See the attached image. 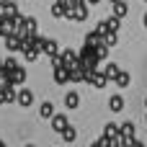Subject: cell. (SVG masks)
<instances>
[{
    "label": "cell",
    "instance_id": "6da1fadb",
    "mask_svg": "<svg viewBox=\"0 0 147 147\" xmlns=\"http://www.w3.org/2000/svg\"><path fill=\"white\" fill-rule=\"evenodd\" d=\"M65 18H70V21H85L88 18V3H80V5H72V8H67V13H65Z\"/></svg>",
    "mask_w": 147,
    "mask_h": 147
},
{
    "label": "cell",
    "instance_id": "7a4b0ae2",
    "mask_svg": "<svg viewBox=\"0 0 147 147\" xmlns=\"http://www.w3.org/2000/svg\"><path fill=\"white\" fill-rule=\"evenodd\" d=\"M88 72V70H85ZM85 83H90L93 88H106V83H109V78H106V72H96V70H90L88 72V80Z\"/></svg>",
    "mask_w": 147,
    "mask_h": 147
},
{
    "label": "cell",
    "instance_id": "3957f363",
    "mask_svg": "<svg viewBox=\"0 0 147 147\" xmlns=\"http://www.w3.org/2000/svg\"><path fill=\"white\" fill-rule=\"evenodd\" d=\"M5 75H8V83H13V85H21V83L26 80V70H23L21 65H16V67H13L10 72H5Z\"/></svg>",
    "mask_w": 147,
    "mask_h": 147
},
{
    "label": "cell",
    "instance_id": "277c9868",
    "mask_svg": "<svg viewBox=\"0 0 147 147\" xmlns=\"http://www.w3.org/2000/svg\"><path fill=\"white\" fill-rule=\"evenodd\" d=\"M5 47H8V52H23V39L18 34H10V36H5Z\"/></svg>",
    "mask_w": 147,
    "mask_h": 147
},
{
    "label": "cell",
    "instance_id": "5b68a950",
    "mask_svg": "<svg viewBox=\"0 0 147 147\" xmlns=\"http://www.w3.org/2000/svg\"><path fill=\"white\" fill-rule=\"evenodd\" d=\"M59 57H62V65L65 67H78V62H80V54H75L72 49H65Z\"/></svg>",
    "mask_w": 147,
    "mask_h": 147
},
{
    "label": "cell",
    "instance_id": "8992f818",
    "mask_svg": "<svg viewBox=\"0 0 147 147\" xmlns=\"http://www.w3.org/2000/svg\"><path fill=\"white\" fill-rule=\"evenodd\" d=\"M16 103H18V106H23V109H28V106L34 103V93H31L28 88L18 90V96H16Z\"/></svg>",
    "mask_w": 147,
    "mask_h": 147
},
{
    "label": "cell",
    "instance_id": "52a82bcc",
    "mask_svg": "<svg viewBox=\"0 0 147 147\" xmlns=\"http://www.w3.org/2000/svg\"><path fill=\"white\" fill-rule=\"evenodd\" d=\"M54 83H59V85L70 83V67H65V65L54 67Z\"/></svg>",
    "mask_w": 147,
    "mask_h": 147
},
{
    "label": "cell",
    "instance_id": "ba28073f",
    "mask_svg": "<svg viewBox=\"0 0 147 147\" xmlns=\"http://www.w3.org/2000/svg\"><path fill=\"white\" fill-rule=\"evenodd\" d=\"M49 121H52V129H54V132H59V134H62V132H65V127L70 124L65 114H54V116H52Z\"/></svg>",
    "mask_w": 147,
    "mask_h": 147
},
{
    "label": "cell",
    "instance_id": "9c48e42d",
    "mask_svg": "<svg viewBox=\"0 0 147 147\" xmlns=\"http://www.w3.org/2000/svg\"><path fill=\"white\" fill-rule=\"evenodd\" d=\"M0 16H8V18H16V16H21V13H18V5H16L13 0H8V3H3V10H0Z\"/></svg>",
    "mask_w": 147,
    "mask_h": 147
},
{
    "label": "cell",
    "instance_id": "30bf717a",
    "mask_svg": "<svg viewBox=\"0 0 147 147\" xmlns=\"http://www.w3.org/2000/svg\"><path fill=\"white\" fill-rule=\"evenodd\" d=\"M41 52H44V54H49V57H54V54H59V47H57V41H52V39H44V44H41Z\"/></svg>",
    "mask_w": 147,
    "mask_h": 147
},
{
    "label": "cell",
    "instance_id": "8fae6325",
    "mask_svg": "<svg viewBox=\"0 0 147 147\" xmlns=\"http://www.w3.org/2000/svg\"><path fill=\"white\" fill-rule=\"evenodd\" d=\"M78 106H80V96H78L75 90H70V93L65 96V109L72 111V109H78Z\"/></svg>",
    "mask_w": 147,
    "mask_h": 147
},
{
    "label": "cell",
    "instance_id": "7c38bea8",
    "mask_svg": "<svg viewBox=\"0 0 147 147\" xmlns=\"http://www.w3.org/2000/svg\"><path fill=\"white\" fill-rule=\"evenodd\" d=\"M111 10H114V16H119V18H124V16L129 13V8H127V3H121V0H116V3H111Z\"/></svg>",
    "mask_w": 147,
    "mask_h": 147
},
{
    "label": "cell",
    "instance_id": "4fadbf2b",
    "mask_svg": "<svg viewBox=\"0 0 147 147\" xmlns=\"http://www.w3.org/2000/svg\"><path fill=\"white\" fill-rule=\"evenodd\" d=\"M103 72H106V78H109V80H116V78H119V72H121V67H119L116 62H109Z\"/></svg>",
    "mask_w": 147,
    "mask_h": 147
},
{
    "label": "cell",
    "instance_id": "5bb4252c",
    "mask_svg": "<svg viewBox=\"0 0 147 147\" xmlns=\"http://www.w3.org/2000/svg\"><path fill=\"white\" fill-rule=\"evenodd\" d=\"M39 116H41V119H52V116H54V106H52L49 101H44V103L39 106Z\"/></svg>",
    "mask_w": 147,
    "mask_h": 147
},
{
    "label": "cell",
    "instance_id": "9a60e30c",
    "mask_svg": "<svg viewBox=\"0 0 147 147\" xmlns=\"http://www.w3.org/2000/svg\"><path fill=\"white\" fill-rule=\"evenodd\" d=\"M85 44H90V47H98V44H103V34H98V31H90V34L85 36Z\"/></svg>",
    "mask_w": 147,
    "mask_h": 147
},
{
    "label": "cell",
    "instance_id": "2e32d148",
    "mask_svg": "<svg viewBox=\"0 0 147 147\" xmlns=\"http://www.w3.org/2000/svg\"><path fill=\"white\" fill-rule=\"evenodd\" d=\"M121 134L127 137V145H129V142L134 140V124H132V121H124V124H121Z\"/></svg>",
    "mask_w": 147,
    "mask_h": 147
},
{
    "label": "cell",
    "instance_id": "e0dca14e",
    "mask_svg": "<svg viewBox=\"0 0 147 147\" xmlns=\"http://www.w3.org/2000/svg\"><path fill=\"white\" fill-rule=\"evenodd\" d=\"M109 109L119 114V111L124 109V98H121V96H111V101H109Z\"/></svg>",
    "mask_w": 147,
    "mask_h": 147
},
{
    "label": "cell",
    "instance_id": "ac0fdd59",
    "mask_svg": "<svg viewBox=\"0 0 147 147\" xmlns=\"http://www.w3.org/2000/svg\"><path fill=\"white\" fill-rule=\"evenodd\" d=\"M121 134V124H106V137H119Z\"/></svg>",
    "mask_w": 147,
    "mask_h": 147
},
{
    "label": "cell",
    "instance_id": "d6986e66",
    "mask_svg": "<svg viewBox=\"0 0 147 147\" xmlns=\"http://www.w3.org/2000/svg\"><path fill=\"white\" fill-rule=\"evenodd\" d=\"M75 137H78L75 127H70V124H67V127H65V132H62V140H65V142H75Z\"/></svg>",
    "mask_w": 147,
    "mask_h": 147
},
{
    "label": "cell",
    "instance_id": "ffe728a7",
    "mask_svg": "<svg viewBox=\"0 0 147 147\" xmlns=\"http://www.w3.org/2000/svg\"><path fill=\"white\" fill-rule=\"evenodd\" d=\"M23 26H26V31H28V34H36V31H39L36 18H23Z\"/></svg>",
    "mask_w": 147,
    "mask_h": 147
},
{
    "label": "cell",
    "instance_id": "44dd1931",
    "mask_svg": "<svg viewBox=\"0 0 147 147\" xmlns=\"http://www.w3.org/2000/svg\"><path fill=\"white\" fill-rule=\"evenodd\" d=\"M129 83H132L129 72H124V70H121V72H119V78H116V85H119V88H127Z\"/></svg>",
    "mask_w": 147,
    "mask_h": 147
},
{
    "label": "cell",
    "instance_id": "7402d4cb",
    "mask_svg": "<svg viewBox=\"0 0 147 147\" xmlns=\"http://www.w3.org/2000/svg\"><path fill=\"white\" fill-rule=\"evenodd\" d=\"M65 13H67V8H65V5L57 0V3L52 5V16H54V18H59V16H65Z\"/></svg>",
    "mask_w": 147,
    "mask_h": 147
},
{
    "label": "cell",
    "instance_id": "603a6c76",
    "mask_svg": "<svg viewBox=\"0 0 147 147\" xmlns=\"http://www.w3.org/2000/svg\"><path fill=\"white\" fill-rule=\"evenodd\" d=\"M119 31H109L106 36H103V44H109V47H116V41H119V36H116Z\"/></svg>",
    "mask_w": 147,
    "mask_h": 147
},
{
    "label": "cell",
    "instance_id": "cb8c5ba5",
    "mask_svg": "<svg viewBox=\"0 0 147 147\" xmlns=\"http://www.w3.org/2000/svg\"><path fill=\"white\" fill-rule=\"evenodd\" d=\"M41 54V49H23V57H26V62H36V57Z\"/></svg>",
    "mask_w": 147,
    "mask_h": 147
},
{
    "label": "cell",
    "instance_id": "d4e9b609",
    "mask_svg": "<svg viewBox=\"0 0 147 147\" xmlns=\"http://www.w3.org/2000/svg\"><path fill=\"white\" fill-rule=\"evenodd\" d=\"M106 21H109V28H111V31H119V26H121V18H119V16H111V18H106Z\"/></svg>",
    "mask_w": 147,
    "mask_h": 147
},
{
    "label": "cell",
    "instance_id": "484cf974",
    "mask_svg": "<svg viewBox=\"0 0 147 147\" xmlns=\"http://www.w3.org/2000/svg\"><path fill=\"white\" fill-rule=\"evenodd\" d=\"M106 54H109V44H98L96 47V57L98 59H106Z\"/></svg>",
    "mask_w": 147,
    "mask_h": 147
},
{
    "label": "cell",
    "instance_id": "4316f807",
    "mask_svg": "<svg viewBox=\"0 0 147 147\" xmlns=\"http://www.w3.org/2000/svg\"><path fill=\"white\" fill-rule=\"evenodd\" d=\"M96 31H98V34H103V36H106V34H109V31H111V28H109V21H101V23H98V26H96Z\"/></svg>",
    "mask_w": 147,
    "mask_h": 147
},
{
    "label": "cell",
    "instance_id": "83f0119b",
    "mask_svg": "<svg viewBox=\"0 0 147 147\" xmlns=\"http://www.w3.org/2000/svg\"><path fill=\"white\" fill-rule=\"evenodd\" d=\"M142 23H145V28H147V13H145V18H142Z\"/></svg>",
    "mask_w": 147,
    "mask_h": 147
},
{
    "label": "cell",
    "instance_id": "f1b7e54d",
    "mask_svg": "<svg viewBox=\"0 0 147 147\" xmlns=\"http://www.w3.org/2000/svg\"><path fill=\"white\" fill-rule=\"evenodd\" d=\"M88 3H101V0H88Z\"/></svg>",
    "mask_w": 147,
    "mask_h": 147
},
{
    "label": "cell",
    "instance_id": "f546056e",
    "mask_svg": "<svg viewBox=\"0 0 147 147\" xmlns=\"http://www.w3.org/2000/svg\"><path fill=\"white\" fill-rule=\"evenodd\" d=\"M0 70H3V59H0Z\"/></svg>",
    "mask_w": 147,
    "mask_h": 147
},
{
    "label": "cell",
    "instance_id": "4dcf8cb0",
    "mask_svg": "<svg viewBox=\"0 0 147 147\" xmlns=\"http://www.w3.org/2000/svg\"><path fill=\"white\" fill-rule=\"evenodd\" d=\"M109 3H116V0H109Z\"/></svg>",
    "mask_w": 147,
    "mask_h": 147
},
{
    "label": "cell",
    "instance_id": "1f68e13d",
    "mask_svg": "<svg viewBox=\"0 0 147 147\" xmlns=\"http://www.w3.org/2000/svg\"><path fill=\"white\" fill-rule=\"evenodd\" d=\"M145 106H147V98H145Z\"/></svg>",
    "mask_w": 147,
    "mask_h": 147
},
{
    "label": "cell",
    "instance_id": "d6a6232c",
    "mask_svg": "<svg viewBox=\"0 0 147 147\" xmlns=\"http://www.w3.org/2000/svg\"><path fill=\"white\" fill-rule=\"evenodd\" d=\"M3 3H8V0H3Z\"/></svg>",
    "mask_w": 147,
    "mask_h": 147
},
{
    "label": "cell",
    "instance_id": "836d02e7",
    "mask_svg": "<svg viewBox=\"0 0 147 147\" xmlns=\"http://www.w3.org/2000/svg\"><path fill=\"white\" fill-rule=\"evenodd\" d=\"M145 121H147V116H145Z\"/></svg>",
    "mask_w": 147,
    "mask_h": 147
},
{
    "label": "cell",
    "instance_id": "e575fe53",
    "mask_svg": "<svg viewBox=\"0 0 147 147\" xmlns=\"http://www.w3.org/2000/svg\"><path fill=\"white\" fill-rule=\"evenodd\" d=\"M145 3H147V0H145Z\"/></svg>",
    "mask_w": 147,
    "mask_h": 147
}]
</instances>
